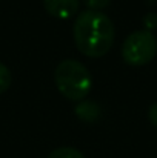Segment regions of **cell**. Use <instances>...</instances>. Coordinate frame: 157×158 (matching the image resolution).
Here are the masks:
<instances>
[{
  "label": "cell",
  "mask_w": 157,
  "mask_h": 158,
  "mask_svg": "<svg viewBox=\"0 0 157 158\" xmlns=\"http://www.w3.org/2000/svg\"><path fill=\"white\" fill-rule=\"evenodd\" d=\"M72 35L76 46L89 58H99L112 48L116 29L111 19L102 11H83L77 15Z\"/></svg>",
  "instance_id": "6da1fadb"
},
{
  "label": "cell",
  "mask_w": 157,
  "mask_h": 158,
  "mask_svg": "<svg viewBox=\"0 0 157 158\" xmlns=\"http://www.w3.org/2000/svg\"><path fill=\"white\" fill-rule=\"evenodd\" d=\"M54 81L59 92L71 102H82L93 88V75L79 60H63L54 71Z\"/></svg>",
  "instance_id": "7a4b0ae2"
},
{
  "label": "cell",
  "mask_w": 157,
  "mask_h": 158,
  "mask_svg": "<svg viewBox=\"0 0 157 158\" xmlns=\"http://www.w3.org/2000/svg\"><path fill=\"white\" fill-rule=\"evenodd\" d=\"M157 54V39L146 29L129 34L122 45V57L129 66H145Z\"/></svg>",
  "instance_id": "3957f363"
},
{
  "label": "cell",
  "mask_w": 157,
  "mask_h": 158,
  "mask_svg": "<svg viewBox=\"0 0 157 158\" xmlns=\"http://www.w3.org/2000/svg\"><path fill=\"white\" fill-rule=\"evenodd\" d=\"M46 12L60 20H66L77 14L80 0H43Z\"/></svg>",
  "instance_id": "277c9868"
},
{
  "label": "cell",
  "mask_w": 157,
  "mask_h": 158,
  "mask_svg": "<svg viewBox=\"0 0 157 158\" xmlns=\"http://www.w3.org/2000/svg\"><path fill=\"white\" fill-rule=\"evenodd\" d=\"M77 118L80 121H85V123H94L100 118L102 115V109L100 106L97 105L96 102H91V100H82L79 102L76 109H74Z\"/></svg>",
  "instance_id": "5b68a950"
},
{
  "label": "cell",
  "mask_w": 157,
  "mask_h": 158,
  "mask_svg": "<svg viewBox=\"0 0 157 158\" xmlns=\"http://www.w3.org/2000/svg\"><path fill=\"white\" fill-rule=\"evenodd\" d=\"M48 158H85L83 154L80 151H77L76 148H57L54 149L51 154L48 155Z\"/></svg>",
  "instance_id": "8992f818"
},
{
  "label": "cell",
  "mask_w": 157,
  "mask_h": 158,
  "mask_svg": "<svg viewBox=\"0 0 157 158\" xmlns=\"http://www.w3.org/2000/svg\"><path fill=\"white\" fill-rule=\"evenodd\" d=\"M12 77H11V71L0 61V94H3L5 91H8V88L11 86Z\"/></svg>",
  "instance_id": "52a82bcc"
},
{
  "label": "cell",
  "mask_w": 157,
  "mask_h": 158,
  "mask_svg": "<svg viewBox=\"0 0 157 158\" xmlns=\"http://www.w3.org/2000/svg\"><path fill=\"white\" fill-rule=\"evenodd\" d=\"M111 0H83V5L89 11H102L109 5Z\"/></svg>",
  "instance_id": "ba28073f"
},
{
  "label": "cell",
  "mask_w": 157,
  "mask_h": 158,
  "mask_svg": "<svg viewBox=\"0 0 157 158\" xmlns=\"http://www.w3.org/2000/svg\"><path fill=\"white\" fill-rule=\"evenodd\" d=\"M143 25H145V29L146 31H153V29H156L157 28V14L154 12H150V14H146L145 17H143Z\"/></svg>",
  "instance_id": "9c48e42d"
},
{
  "label": "cell",
  "mask_w": 157,
  "mask_h": 158,
  "mask_svg": "<svg viewBox=\"0 0 157 158\" xmlns=\"http://www.w3.org/2000/svg\"><path fill=\"white\" fill-rule=\"evenodd\" d=\"M148 118H150V123L157 129V103L151 105L150 110H148Z\"/></svg>",
  "instance_id": "30bf717a"
}]
</instances>
